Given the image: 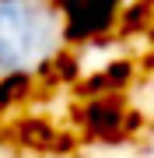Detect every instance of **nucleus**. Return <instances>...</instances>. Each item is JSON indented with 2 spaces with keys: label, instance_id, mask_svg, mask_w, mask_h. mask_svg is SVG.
<instances>
[{
  "label": "nucleus",
  "instance_id": "1",
  "mask_svg": "<svg viewBox=\"0 0 154 158\" xmlns=\"http://www.w3.org/2000/svg\"><path fill=\"white\" fill-rule=\"evenodd\" d=\"M67 46L56 0H0V77H35Z\"/></svg>",
  "mask_w": 154,
  "mask_h": 158
},
{
  "label": "nucleus",
  "instance_id": "2",
  "mask_svg": "<svg viewBox=\"0 0 154 158\" xmlns=\"http://www.w3.org/2000/svg\"><path fill=\"white\" fill-rule=\"evenodd\" d=\"M81 116H84V130L95 137H116L123 130V106L116 98H91Z\"/></svg>",
  "mask_w": 154,
  "mask_h": 158
}]
</instances>
